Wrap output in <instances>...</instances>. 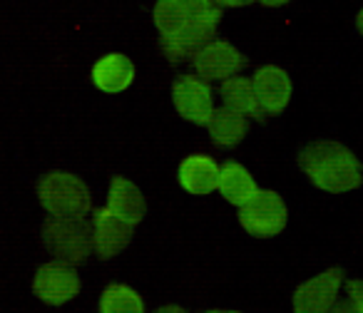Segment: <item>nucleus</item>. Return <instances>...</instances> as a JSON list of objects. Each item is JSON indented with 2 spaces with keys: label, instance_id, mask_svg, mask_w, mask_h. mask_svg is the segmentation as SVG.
<instances>
[{
  "label": "nucleus",
  "instance_id": "1",
  "mask_svg": "<svg viewBox=\"0 0 363 313\" xmlns=\"http://www.w3.org/2000/svg\"><path fill=\"white\" fill-rule=\"evenodd\" d=\"M298 167L311 179L313 187L328 194H343L358 189L363 182V167L348 147L333 140H318L298 152Z\"/></svg>",
  "mask_w": 363,
  "mask_h": 313
},
{
  "label": "nucleus",
  "instance_id": "2",
  "mask_svg": "<svg viewBox=\"0 0 363 313\" xmlns=\"http://www.w3.org/2000/svg\"><path fill=\"white\" fill-rule=\"evenodd\" d=\"M40 241L57 261L85 266L95 254L92 219L87 217H48L40 227Z\"/></svg>",
  "mask_w": 363,
  "mask_h": 313
},
{
  "label": "nucleus",
  "instance_id": "3",
  "mask_svg": "<svg viewBox=\"0 0 363 313\" xmlns=\"http://www.w3.org/2000/svg\"><path fill=\"white\" fill-rule=\"evenodd\" d=\"M38 202L48 217H87L92 212L90 187L72 172H52L38 179Z\"/></svg>",
  "mask_w": 363,
  "mask_h": 313
},
{
  "label": "nucleus",
  "instance_id": "4",
  "mask_svg": "<svg viewBox=\"0 0 363 313\" xmlns=\"http://www.w3.org/2000/svg\"><path fill=\"white\" fill-rule=\"evenodd\" d=\"M222 16H224V8L212 6V8H207V11L189 18L172 38L160 40L162 55L167 57V62H169V65H182V62L189 60L199 47L207 45L212 38H217Z\"/></svg>",
  "mask_w": 363,
  "mask_h": 313
},
{
  "label": "nucleus",
  "instance_id": "5",
  "mask_svg": "<svg viewBox=\"0 0 363 313\" xmlns=\"http://www.w3.org/2000/svg\"><path fill=\"white\" fill-rule=\"evenodd\" d=\"M289 212L281 194L274 189H259L247 204L239 207V224L254 239H272L286 229Z\"/></svg>",
  "mask_w": 363,
  "mask_h": 313
},
{
  "label": "nucleus",
  "instance_id": "6",
  "mask_svg": "<svg viewBox=\"0 0 363 313\" xmlns=\"http://www.w3.org/2000/svg\"><path fill=\"white\" fill-rule=\"evenodd\" d=\"M189 65H192L194 75H199L202 80L224 82L239 75L249 65V57L224 38H212L207 45H202L189 57Z\"/></svg>",
  "mask_w": 363,
  "mask_h": 313
},
{
  "label": "nucleus",
  "instance_id": "7",
  "mask_svg": "<svg viewBox=\"0 0 363 313\" xmlns=\"http://www.w3.org/2000/svg\"><path fill=\"white\" fill-rule=\"evenodd\" d=\"M172 105L182 120L207 127L209 117L217 107L212 82L202 80L199 75H177L172 80Z\"/></svg>",
  "mask_w": 363,
  "mask_h": 313
},
{
  "label": "nucleus",
  "instance_id": "8",
  "mask_svg": "<svg viewBox=\"0 0 363 313\" xmlns=\"http://www.w3.org/2000/svg\"><path fill=\"white\" fill-rule=\"evenodd\" d=\"M80 288L82 281L77 276V266L57 258L43 263L33 276V293L38 296V301L48 306H65L80 293Z\"/></svg>",
  "mask_w": 363,
  "mask_h": 313
},
{
  "label": "nucleus",
  "instance_id": "9",
  "mask_svg": "<svg viewBox=\"0 0 363 313\" xmlns=\"http://www.w3.org/2000/svg\"><path fill=\"white\" fill-rule=\"evenodd\" d=\"M92 219V244L95 256L100 261H110L117 254H122L135 239V224L125 222L122 217L112 214L107 207H97L90 212Z\"/></svg>",
  "mask_w": 363,
  "mask_h": 313
},
{
  "label": "nucleus",
  "instance_id": "10",
  "mask_svg": "<svg viewBox=\"0 0 363 313\" xmlns=\"http://www.w3.org/2000/svg\"><path fill=\"white\" fill-rule=\"evenodd\" d=\"M343 286L341 268H328L294 291V311L298 313H323L336 306L338 291Z\"/></svg>",
  "mask_w": 363,
  "mask_h": 313
},
{
  "label": "nucleus",
  "instance_id": "11",
  "mask_svg": "<svg viewBox=\"0 0 363 313\" xmlns=\"http://www.w3.org/2000/svg\"><path fill=\"white\" fill-rule=\"evenodd\" d=\"M252 82L257 90L259 105L264 107L269 117H277L286 110V105L291 102V77L286 70L277 65H262L257 67Z\"/></svg>",
  "mask_w": 363,
  "mask_h": 313
},
{
  "label": "nucleus",
  "instance_id": "12",
  "mask_svg": "<svg viewBox=\"0 0 363 313\" xmlns=\"http://www.w3.org/2000/svg\"><path fill=\"white\" fill-rule=\"evenodd\" d=\"M219 167L217 159L209 154H189L179 162L177 182L184 192L194 197H207L219 189Z\"/></svg>",
  "mask_w": 363,
  "mask_h": 313
},
{
  "label": "nucleus",
  "instance_id": "13",
  "mask_svg": "<svg viewBox=\"0 0 363 313\" xmlns=\"http://www.w3.org/2000/svg\"><path fill=\"white\" fill-rule=\"evenodd\" d=\"M90 80L97 90L107 92V95L125 92L135 82V62L122 52H110L92 65Z\"/></svg>",
  "mask_w": 363,
  "mask_h": 313
},
{
  "label": "nucleus",
  "instance_id": "14",
  "mask_svg": "<svg viewBox=\"0 0 363 313\" xmlns=\"http://www.w3.org/2000/svg\"><path fill=\"white\" fill-rule=\"evenodd\" d=\"M107 209L117 217H122L130 224H140L147 214V199L145 194L140 192L135 182H130L122 174H115L110 179V189H107Z\"/></svg>",
  "mask_w": 363,
  "mask_h": 313
},
{
  "label": "nucleus",
  "instance_id": "15",
  "mask_svg": "<svg viewBox=\"0 0 363 313\" xmlns=\"http://www.w3.org/2000/svg\"><path fill=\"white\" fill-rule=\"evenodd\" d=\"M212 6V0H157L155 11H152V21H155L157 33H160V40L172 38L189 18Z\"/></svg>",
  "mask_w": 363,
  "mask_h": 313
},
{
  "label": "nucleus",
  "instance_id": "16",
  "mask_svg": "<svg viewBox=\"0 0 363 313\" xmlns=\"http://www.w3.org/2000/svg\"><path fill=\"white\" fill-rule=\"evenodd\" d=\"M249 117L239 115L237 110L232 107L222 105V107H214L212 117L207 122V132H209V140H212L214 147L219 149H232V147L242 144L244 137L249 135Z\"/></svg>",
  "mask_w": 363,
  "mask_h": 313
},
{
  "label": "nucleus",
  "instance_id": "17",
  "mask_svg": "<svg viewBox=\"0 0 363 313\" xmlns=\"http://www.w3.org/2000/svg\"><path fill=\"white\" fill-rule=\"evenodd\" d=\"M219 97L227 107L237 110L239 115L249 117V120L259 122L264 125L267 122V112L264 107L259 105V97H257V90H254V82L249 77H242V75H234L229 80H224L219 85Z\"/></svg>",
  "mask_w": 363,
  "mask_h": 313
},
{
  "label": "nucleus",
  "instance_id": "18",
  "mask_svg": "<svg viewBox=\"0 0 363 313\" xmlns=\"http://www.w3.org/2000/svg\"><path fill=\"white\" fill-rule=\"evenodd\" d=\"M257 192H259L257 182H254V177L249 174V169L244 167V164L229 159V162H224L222 167H219V194H222L232 207L247 204Z\"/></svg>",
  "mask_w": 363,
  "mask_h": 313
},
{
  "label": "nucleus",
  "instance_id": "19",
  "mask_svg": "<svg viewBox=\"0 0 363 313\" xmlns=\"http://www.w3.org/2000/svg\"><path fill=\"white\" fill-rule=\"evenodd\" d=\"M100 313H142L145 301L127 283H110L100 296Z\"/></svg>",
  "mask_w": 363,
  "mask_h": 313
},
{
  "label": "nucleus",
  "instance_id": "20",
  "mask_svg": "<svg viewBox=\"0 0 363 313\" xmlns=\"http://www.w3.org/2000/svg\"><path fill=\"white\" fill-rule=\"evenodd\" d=\"M346 293H348V301H351L353 311L363 313V281H361V278H353V281H348L346 283Z\"/></svg>",
  "mask_w": 363,
  "mask_h": 313
},
{
  "label": "nucleus",
  "instance_id": "21",
  "mask_svg": "<svg viewBox=\"0 0 363 313\" xmlns=\"http://www.w3.org/2000/svg\"><path fill=\"white\" fill-rule=\"evenodd\" d=\"M212 3L219 8H247L252 3H257V0H212Z\"/></svg>",
  "mask_w": 363,
  "mask_h": 313
},
{
  "label": "nucleus",
  "instance_id": "22",
  "mask_svg": "<svg viewBox=\"0 0 363 313\" xmlns=\"http://www.w3.org/2000/svg\"><path fill=\"white\" fill-rule=\"evenodd\" d=\"M257 3H262V6H267V8H281V6H286V3H291V0H257Z\"/></svg>",
  "mask_w": 363,
  "mask_h": 313
},
{
  "label": "nucleus",
  "instance_id": "23",
  "mask_svg": "<svg viewBox=\"0 0 363 313\" xmlns=\"http://www.w3.org/2000/svg\"><path fill=\"white\" fill-rule=\"evenodd\" d=\"M172 311L182 313V311H184V308H182V306H162V308H160V313H172Z\"/></svg>",
  "mask_w": 363,
  "mask_h": 313
},
{
  "label": "nucleus",
  "instance_id": "24",
  "mask_svg": "<svg viewBox=\"0 0 363 313\" xmlns=\"http://www.w3.org/2000/svg\"><path fill=\"white\" fill-rule=\"evenodd\" d=\"M356 28H358V33L363 35V11L358 13V18H356Z\"/></svg>",
  "mask_w": 363,
  "mask_h": 313
}]
</instances>
